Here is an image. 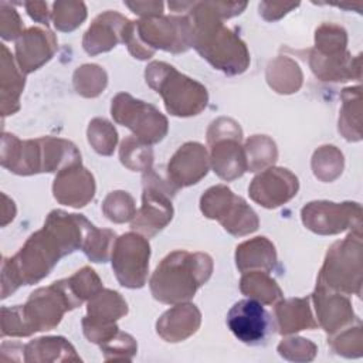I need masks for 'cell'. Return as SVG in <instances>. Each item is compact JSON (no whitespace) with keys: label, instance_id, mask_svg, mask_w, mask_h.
<instances>
[{"label":"cell","instance_id":"d590c367","mask_svg":"<svg viewBox=\"0 0 363 363\" xmlns=\"http://www.w3.org/2000/svg\"><path fill=\"white\" fill-rule=\"evenodd\" d=\"M125 4L132 9L135 14L143 16L145 18L150 17H159L163 11V3L162 1H125Z\"/></svg>","mask_w":363,"mask_h":363},{"label":"cell","instance_id":"30bf717a","mask_svg":"<svg viewBox=\"0 0 363 363\" xmlns=\"http://www.w3.org/2000/svg\"><path fill=\"white\" fill-rule=\"evenodd\" d=\"M200 207L207 218L218 220L233 235H245L258 228V217L254 210L225 186L208 189L201 196Z\"/></svg>","mask_w":363,"mask_h":363},{"label":"cell","instance_id":"836d02e7","mask_svg":"<svg viewBox=\"0 0 363 363\" xmlns=\"http://www.w3.org/2000/svg\"><path fill=\"white\" fill-rule=\"evenodd\" d=\"M102 210L105 216L115 223L129 221L136 214L133 199L126 191L109 193L104 201Z\"/></svg>","mask_w":363,"mask_h":363},{"label":"cell","instance_id":"f1b7e54d","mask_svg":"<svg viewBox=\"0 0 363 363\" xmlns=\"http://www.w3.org/2000/svg\"><path fill=\"white\" fill-rule=\"evenodd\" d=\"M119 156H121L122 164H125L130 170L146 172L152 169V162H153L152 149L135 136H128L121 143Z\"/></svg>","mask_w":363,"mask_h":363},{"label":"cell","instance_id":"e575fe53","mask_svg":"<svg viewBox=\"0 0 363 363\" xmlns=\"http://www.w3.org/2000/svg\"><path fill=\"white\" fill-rule=\"evenodd\" d=\"M0 31L4 40H16L23 34V23L16 11L9 3H0Z\"/></svg>","mask_w":363,"mask_h":363},{"label":"cell","instance_id":"2e32d148","mask_svg":"<svg viewBox=\"0 0 363 363\" xmlns=\"http://www.w3.org/2000/svg\"><path fill=\"white\" fill-rule=\"evenodd\" d=\"M298 177L284 167H268L254 177L248 191L254 201L267 207L275 208L289 201L298 191Z\"/></svg>","mask_w":363,"mask_h":363},{"label":"cell","instance_id":"8fae6325","mask_svg":"<svg viewBox=\"0 0 363 363\" xmlns=\"http://www.w3.org/2000/svg\"><path fill=\"white\" fill-rule=\"evenodd\" d=\"M111 113L122 126L129 128L140 142L152 145L167 133V119L153 106L121 92L112 99Z\"/></svg>","mask_w":363,"mask_h":363},{"label":"cell","instance_id":"f546056e","mask_svg":"<svg viewBox=\"0 0 363 363\" xmlns=\"http://www.w3.org/2000/svg\"><path fill=\"white\" fill-rule=\"evenodd\" d=\"M74 85L77 92L84 96H98L106 86V74L98 65H82L74 74Z\"/></svg>","mask_w":363,"mask_h":363},{"label":"cell","instance_id":"52a82bcc","mask_svg":"<svg viewBox=\"0 0 363 363\" xmlns=\"http://www.w3.org/2000/svg\"><path fill=\"white\" fill-rule=\"evenodd\" d=\"M362 234L350 233L343 241L335 242L325 258L316 286L360 294L362 286Z\"/></svg>","mask_w":363,"mask_h":363},{"label":"cell","instance_id":"d4e9b609","mask_svg":"<svg viewBox=\"0 0 363 363\" xmlns=\"http://www.w3.org/2000/svg\"><path fill=\"white\" fill-rule=\"evenodd\" d=\"M275 316L281 335L294 333L302 329H315L318 326L309 308V298L281 301L275 306Z\"/></svg>","mask_w":363,"mask_h":363},{"label":"cell","instance_id":"5b68a950","mask_svg":"<svg viewBox=\"0 0 363 363\" xmlns=\"http://www.w3.org/2000/svg\"><path fill=\"white\" fill-rule=\"evenodd\" d=\"M130 54L138 60H147L156 48L182 52L193 47V28L187 16L150 17L132 21L125 38Z\"/></svg>","mask_w":363,"mask_h":363},{"label":"cell","instance_id":"ffe728a7","mask_svg":"<svg viewBox=\"0 0 363 363\" xmlns=\"http://www.w3.org/2000/svg\"><path fill=\"white\" fill-rule=\"evenodd\" d=\"M52 191L61 204L77 208L84 207L95 193L94 176L81 164L67 167L55 176Z\"/></svg>","mask_w":363,"mask_h":363},{"label":"cell","instance_id":"7402d4cb","mask_svg":"<svg viewBox=\"0 0 363 363\" xmlns=\"http://www.w3.org/2000/svg\"><path fill=\"white\" fill-rule=\"evenodd\" d=\"M200 326V312L191 305H176L162 315L156 323L157 333L166 342H180L196 333Z\"/></svg>","mask_w":363,"mask_h":363},{"label":"cell","instance_id":"83f0119b","mask_svg":"<svg viewBox=\"0 0 363 363\" xmlns=\"http://www.w3.org/2000/svg\"><path fill=\"white\" fill-rule=\"evenodd\" d=\"M245 156L250 172H258L265 166L274 164L277 160L278 152L274 140L267 136L255 135L250 138L245 143Z\"/></svg>","mask_w":363,"mask_h":363},{"label":"cell","instance_id":"8d00e7d4","mask_svg":"<svg viewBox=\"0 0 363 363\" xmlns=\"http://www.w3.org/2000/svg\"><path fill=\"white\" fill-rule=\"evenodd\" d=\"M24 7H26L28 16L33 20H35L41 24H45V27L50 24L48 23L50 21V13L47 10V7H48L47 3H44V1H27V3H24Z\"/></svg>","mask_w":363,"mask_h":363},{"label":"cell","instance_id":"277c9868","mask_svg":"<svg viewBox=\"0 0 363 363\" xmlns=\"http://www.w3.org/2000/svg\"><path fill=\"white\" fill-rule=\"evenodd\" d=\"M213 272V259L204 252L183 250L167 254L150 278L155 299L164 303H179L191 299Z\"/></svg>","mask_w":363,"mask_h":363},{"label":"cell","instance_id":"5bb4252c","mask_svg":"<svg viewBox=\"0 0 363 363\" xmlns=\"http://www.w3.org/2000/svg\"><path fill=\"white\" fill-rule=\"evenodd\" d=\"M227 326L242 343L258 346L267 343L274 333V322L268 311L254 298L235 302L227 313Z\"/></svg>","mask_w":363,"mask_h":363},{"label":"cell","instance_id":"44dd1931","mask_svg":"<svg viewBox=\"0 0 363 363\" xmlns=\"http://www.w3.org/2000/svg\"><path fill=\"white\" fill-rule=\"evenodd\" d=\"M312 299L319 319L318 325H320L328 333L337 332L356 318L353 315L350 301L340 294L328 292V289L316 286L312 294Z\"/></svg>","mask_w":363,"mask_h":363},{"label":"cell","instance_id":"4fadbf2b","mask_svg":"<svg viewBox=\"0 0 363 363\" xmlns=\"http://www.w3.org/2000/svg\"><path fill=\"white\" fill-rule=\"evenodd\" d=\"M88 315L82 319V328L89 342L99 346L118 333L115 320L128 313V305L119 292L101 289L88 302Z\"/></svg>","mask_w":363,"mask_h":363},{"label":"cell","instance_id":"ba28073f","mask_svg":"<svg viewBox=\"0 0 363 363\" xmlns=\"http://www.w3.org/2000/svg\"><path fill=\"white\" fill-rule=\"evenodd\" d=\"M242 132L240 125L227 118L211 122L207 142L211 146V164L214 172L224 180H234L248 170L247 156L240 142Z\"/></svg>","mask_w":363,"mask_h":363},{"label":"cell","instance_id":"4316f807","mask_svg":"<svg viewBox=\"0 0 363 363\" xmlns=\"http://www.w3.org/2000/svg\"><path fill=\"white\" fill-rule=\"evenodd\" d=\"M347 35L346 31L336 24H322L315 31V48L312 52L323 57L345 54Z\"/></svg>","mask_w":363,"mask_h":363},{"label":"cell","instance_id":"cb8c5ba5","mask_svg":"<svg viewBox=\"0 0 363 363\" xmlns=\"http://www.w3.org/2000/svg\"><path fill=\"white\" fill-rule=\"evenodd\" d=\"M237 268L241 272L247 269H262L269 272L277 262V254L274 244L265 237H255L237 247L235 252Z\"/></svg>","mask_w":363,"mask_h":363},{"label":"cell","instance_id":"3957f363","mask_svg":"<svg viewBox=\"0 0 363 363\" xmlns=\"http://www.w3.org/2000/svg\"><path fill=\"white\" fill-rule=\"evenodd\" d=\"M82 301L74 294L68 278L30 294L26 305L1 308L3 336H30L55 328L64 312L78 308Z\"/></svg>","mask_w":363,"mask_h":363},{"label":"cell","instance_id":"484cf974","mask_svg":"<svg viewBox=\"0 0 363 363\" xmlns=\"http://www.w3.org/2000/svg\"><path fill=\"white\" fill-rule=\"evenodd\" d=\"M268 272L251 271L244 272L240 281V289L244 295L257 299L261 303L271 305L282 296V291L275 279L267 275Z\"/></svg>","mask_w":363,"mask_h":363},{"label":"cell","instance_id":"e0dca14e","mask_svg":"<svg viewBox=\"0 0 363 363\" xmlns=\"http://www.w3.org/2000/svg\"><path fill=\"white\" fill-rule=\"evenodd\" d=\"M208 172L207 152L197 142H187L179 147L167 164V180L174 189L199 183Z\"/></svg>","mask_w":363,"mask_h":363},{"label":"cell","instance_id":"9c48e42d","mask_svg":"<svg viewBox=\"0 0 363 363\" xmlns=\"http://www.w3.org/2000/svg\"><path fill=\"white\" fill-rule=\"evenodd\" d=\"M142 207L132 220V230H138L147 237L155 235L164 228L173 217L172 197L176 194L169 180L164 182L153 169L145 172L143 177Z\"/></svg>","mask_w":363,"mask_h":363},{"label":"cell","instance_id":"ac0fdd59","mask_svg":"<svg viewBox=\"0 0 363 363\" xmlns=\"http://www.w3.org/2000/svg\"><path fill=\"white\" fill-rule=\"evenodd\" d=\"M129 26L130 21L116 11L99 14L84 35V50L91 55L109 51L119 41L125 43Z\"/></svg>","mask_w":363,"mask_h":363},{"label":"cell","instance_id":"d6986e66","mask_svg":"<svg viewBox=\"0 0 363 363\" xmlns=\"http://www.w3.org/2000/svg\"><path fill=\"white\" fill-rule=\"evenodd\" d=\"M57 50L55 35L44 28L31 27L24 31L16 43V58L18 68L24 72H33L45 64Z\"/></svg>","mask_w":363,"mask_h":363},{"label":"cell","instance_id":"9a60e30c","mask_svg":"<svg viewBox=\"0 0 363 363\" xmlns=\"http://www.w3.org/2000/svg\"><path fill=\"white\" fill-rule=\"evenodd\" d=\"M359 203H332V201H312L308 203L302 211V221L311 231L316 234H337L350 228L354 220H360Z\"/></svg>","mask_w":363,"mask_h":363},{"label":"cell","instance_id":"7c38bea8","mask_svg":"<svg viewBox=\"0 0 363 363\" xmlns=\"http://www.w3.org/2000/svg\"><path fill=\"white\" fill-rule=\"evenodd\" d=\"M150 247L139 234L126 233L115 240L111 254L118 282L126 288H142L149 271Z\"/></svg>","mask_w":363,"mask_h":363},{"label":"cell","instance_id":"1f68e13d","mask_svg":"<svg viewBox=\"0 0 363 363\" xmlns=\"http://www.w3.org/2000/svg\"><path fill=\"white\" fill-rule=\"evenodd\" d=\"M116 140H118V133L106 119L95 118L89 123L88 142L94 146L95 152L105 156L112 155Z\"/></svg>","mask_w":363,"mask_h":363},{"label":"cell","instance_id":"d6a6232c","mask_svg":"<svg viewBox=\"0 0 363 363\" xmlns=\"http://www.w3.org/2000/svg\"><path fill=\"white\" fill-rule=\"evenodd\" d=\"M115 237V233L111 230H98L94 227L85 241L82 251L94 262H106L109 259V254L113 250L116 240Z\"/></svg>","mask_w":363,"mask_h":363},{"label":"cell","instance_id":"6da1fadb","mask_svg":"<svg viewBox=\"0 0 363 363\" xmlns=\"http://www.w3.org/2000/svg\"><path fill=\"white\" fill-rule=\"evenodd\" d=\"M94 228L84 216L54 210L44 227L31 234L20 251L1 264V296L7 298L20 285H31L47 277L61 257L84 248Z\"/></svg>","mask_w":363,"mask_h":363},{"label":"cell","instance_id":"7a4b0ae2","mask_svg":"<svg viewBox=\"0 0 363 363\" xmlns=\"http://www.w3.org/2000/svg\"><path fill=\"white\" fill-rule=\"evenodd\" d=\"M169 7L187 11L193 28V47L214 68L228 75L247 69L250 57L244 41L223 24V18L240 14L247 3L169 1Z\"/></svg>","mask_w":363,"mask_h":363},{"label":"cell","instance_id":"8992f818","mask_svg":"<svg viewBox=\"0 0 363 363\" xmlns=\"http://www.w3.org/2000/svg\"><path fill=\"white\" fill-rule=\"evenodd\" d=\"M146 82L164 101L166 111L174 116L200 113L207 105V89L197 81L180 74L166 62H150L145 71Z\"/></svg>","mask_w":363,"mask_h":363},{"label":"cell","instance_id":"4dcf8cb0","mask_svg":"<svg viewBox=\"0 0 363 363\" xmlns=\"http://www.w3.org/2000/svg\"><path fill=\"white\" fill-rule=\"evenodd\" d=\"M86 17V9L82 1H55L52 4V21L60 31H72Z\"/></svg>","mask_w":363,"mask_h":363},{"label":"cell","instance_id":"603a6c76","mask_svg":"<svg viewBox=\"0 0 363 363\" xmlns=\"http://www.w3.org/2000/svg\"><path fill=\"white\" fill-rule=\"evenodd\" d=\"M1 75H0V91H1V112L3 115H11L18 111V96L24 88V72L17 68L9 48L1 44Z\"/></svg>","mask_w":363,"mask_h":363}]
</instances>
